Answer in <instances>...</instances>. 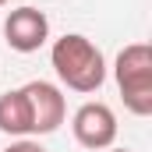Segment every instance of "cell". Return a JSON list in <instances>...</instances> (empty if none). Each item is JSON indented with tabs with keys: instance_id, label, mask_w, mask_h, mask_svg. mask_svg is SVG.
<instances>
[{
	"instance_id": "obj_2",
	"label": "cell",
	"mask_w": 152,
	"mask_h": 152,
	"mask_svg": "<svg viewBox=\"0 0 152 152\" xmlns=\"http://www.w3.org/2000/svg\"><path fill=\"white\" fill-rule=\"evenodd\" d=\"M113 78L124 96V106L134 117H149L152 113V46L149 42L124 46L117 53Z\"/></svg>"
},
{
	"instance_id": "obj_8",
	"label": "cell",
	"mask_w": 152,
	"mask_h": 152,
	"mask_svg": "<svg viewBox=\"0 0 152 152\" xmlns=\"http://www.w3.org/2000/svg\"><path fill=\"white\" fill-rule=\"evenodd\" d=\"M106 152H131V149H106Z\"/></svg>"
},
{
	"instance_id": "obj_1",
	"label": "cell",
	"mask_w": 152,
	"mask_h": 152,
	"mask_svg": "<svg viewBox=\"0 0 152 152\" xmlns=\"http://www.w3.org/2000/svg\"><path fill=\"white\" fill-rule=\"evenodd\" d=\"M50 64H53L57 78H60L71 92H81V96L96 92V88L106 81L103 50H99L88 36H81V32H67V36L57 39L53 50H50Z\"/></svg>"
},
{
	"instance_id": "obj_9",
	"label": "cell",
	"mask_w": 152,
	"mask_h": 152,
	"mask_svg": "<svg viewBox=\"0 0 152 152\" xmlns=\"http://www.w3.org/2000/svg\"><path fill=\"white\" fill-rule=\"evenodd\" d=\"M4 4H7V0H0V7H4Z\"/></svg>"
},
{
	"instance_id": "obj_7",
	"label": "cell",
	"mask_w": 152,
	"mask_h": 152,
	"mask_svg": "<svg viewBox=\"0 0 152 152\" xmlns=\"http://www.w3.org/2000/svg\"><path fill=\"white\" fill-rule=\"evenodd\" d=\"M4 152H46L39 142H32V138H18V142H11Z\"/></svg>"
},
{
	"instance_id": "obj_4",
	"label": "cell",
	"mask_w": 152,
	"mask_h": 152,
	"mask_svg": "<svg viewBox=\"0 0 152 152\" xmlns=\"http://www.w3.org/2000/svg\"><path fill=\"white\" fill-rule=\"evenodd\" d=\"M28 110H32V134H53L64 120H67V99L53 81H28L21 85Z\"/></svg>"
},
{
	"instance_id": "obj_3",
	"label": "cell",
	"mask_w": 152,
	"mask_h": 152,
	"mask_svg": "<svg viewBox=\"0 0 152 152\" xmlns=\"http://www.w3.org/2000/svg\"><path fill=\"white\" fill-rule=\"evenodd\" d=\"M71 131L81 149L106 152L117 142V117L106 103H81L71 117Z\"/></svg>"
},
{
	"instance_id": "obj_5",
	"label": "cell",
	"mask_w": 152,
	"mask_h": 152,
	"mask_svg": "<svg viewBox=\"0 0 152 152\" xmlns=\"http://www.w3.org/2000/svg\"><path fill=\"white\" fill-rule=\"evenodd\" d=\"M4 39L14 53H36L50 39V18L39 7H18L4 21Z\"/></svg>"
},
{
	"instance_id": "obj_6",
	"label": "cell",
	"mask_w": 152,
	"mask_h": 152,
	"mask_svg": "<svg viewBox=\"0 0 152 152\" xmlns=\"http://www.w3.org/2000/svg\"><path fill=\"white\" fill-rule=\"evenodd\" d=\"M0 131L11 138H28L32 134V110L25 99V88H11L0 96Z\"/></svg>"
}]
</instances>
